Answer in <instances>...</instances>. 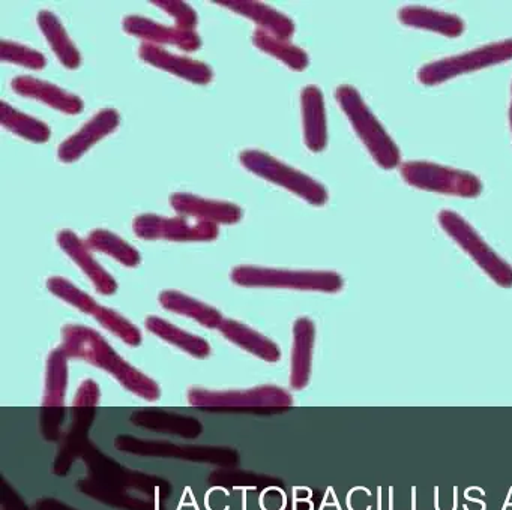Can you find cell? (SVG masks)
I'll list each match as a JSON object with an SVG mask.
<instances>
[{
	"label": "cell",
	"mask_w": 512,
	"mask_h": 510,
	"mask_svg": "<svg viewBox=\"0 0 512 510\" xmlns=\"http://www.w3.org/2000/svg\"><path fill=\"white\" fill-rule=\"evenodd\" d=\"M61 347L64 348L68 357L85 360L109 372L134 395L146 401L160 399L161 390L157 381L134 368L121 354L116 353L115 348L97 330L80 326V324H68L62 330Z\"/></svg>",
	"instance_id": "obj_1"
},
{
	"label": "cell",
	"mask_w": 512,
	"mask_h": 510,
	"mask_svg": "<svg viewBox=\"0 0 512 510\" xmlns=\"http://www.w3.org/2000/svg\"><path fill=\"white\" fill-rule=\"evenodd\" d=\"M335 99L374 161L385 170H392L400 165V149L374 116L373 111L365 104L358 89L349 84L338 86L335 89Z\"/></svg>",
	"instance_id": "obj_2"
},
{
	"label": "cell",
	"mask_w": 512,
	"mask_h": 510,
	"mask_svg": "<svg viewBox=\"0 0 512 510\" xmlns=\"http://www.w3.org/2000/svg\"><path fill=\"white\" fill-rule=\"evenodd\" d=\"M188 402L193 407L215 411H254L275 413L292 407L293 398L277 386H257L245 390H208L193 387L188 390Z\"/></svg>",
	"instance_id": "obj_3"
},
{
	"label": "cell",
	"mask_w": 512,
	"mask_h": 510,
	"mask_svg": "<svg viewBox=\"0 0 512 510\" xmlns=\"http://www.w3.org/2000/svg\"><path fill=\"white\" fill-rule=\"evenodd\" d=\"M232 281L241 287L289 288V290L338 293L343 290L341 275L328 270H286L260 266H236Z\"/></svg>",
	"instance_id": "obj_4"
},
{
	"label": "cell",
	"mask_w": 512,
	"mask_h": 510,
	"mask_svg": "<svg viewBox=\"0 0 512 510\" xmlns=\"http://www.w3.org/2000/svg\"><path fill=\"white\" fill-rule=\"evenodd\" d=\"M239 161L250 173L293 192L313 206H325L328 203V189L322 183L304 171L290 167L271 153L259 149H245L239 153Z\"/></svg>",
	"instance_id": "obj_5"
},
{
	"label": "cell",
	"mask_w": 512,
	"mask_h": 510,
	"mask_svg": "<svg viewBox=\"0 0 512 510\" xmlns=\"http://www.w3.org/2000/svg\"><path fill=\"white\" fill-rule=\"evenodd\" d=\"M439 224L451 239L496 282L500 287H512V266L506 263L491 246L479 236L478 231L458 213L442 210Z\"/></svg>",
	"instance_id": "obj_6"
},
{
	"label": "cell",
	"mask_w": 512,
	"mask_h": 510,
	"mask_svg": "<svg viewBox=\"0 0 512 510\" xmlns=\"http://www.w3.org/2000/svg\"><path fill=\"white\" fill-rule=\"evenodd\" d=\"M509 60H512V39H503V41L493 42V44L482 45L476 50L427 63L419 69L416 77L424 86H436V84L445 83L458 75L469 74V72L479 71L488 66L500 65Z\"/></svg>",
	"instance_id": "obj_7"
},
{
	"label": "cell",
	"mask_w": 512,
	"mask_h": 510,
	"mask_svg": "<svg viewBox=\"0 0 512 510\" xmlns=\"http://www.w3.org/2000/svg\"><path fill=\"white\" fill-rule=\"evenodd\" d=\"M83 461L88 465L89 479L100 485L113 489H137L154 497L164 498L172 492V486L167 480L149 474L130 470L110 456L104 455L97 446L89 444L83 453Z\"/></svg>",
	"instance_id": "obj_8"
},
{
	"label": "cell",
	"mask_w": 512,
	"mask_h": 510,
	"mask_svg": "<svg viewBox=\"0 0 512 510\" xmlns=\"http://www.w3.org/2000/svg\"><path fill=\"white\" fill-rule=\"evenodd\" d=\"M401 176L413 188L454 197L475 198L482 192V183L469 171L455 170L428 161L404 162Z\"/></svg>",
	"instance_id": "obj_9"
},
{
	"label": "cell",
	"mask_w": 512,
	"mask_h": 510,
	"mask_svg": "<svg viewBox=\"0 0 512 510\" xmlns=\"http://www.w3.org/2000/svg\"><path fill=\"white\" fill-rule=\"evenodd\" d=\"M116 449L125 453L140 456H157V458H176L184 461L208 462V464H238L239 453L226 446H188L164 440H143L134 435H118L115 440Z\"/></svg>",
	"instance_id": "obj_10"
},
{
	"label": "cell",
	"mask_w": 512,
	"mask_h": 510,
	"mask_svg": "<svg viewBox=\"0 0 512 510\" xmlns=\"http://www.w3.org/2000/svg\"><path fill=\"white\" fill-rule=\"evenodd\" d=\"M133 230L139 239L169 240V242H212L220 234L214 222L199 219L167 218V216L143 213L133 222Z\"/></svg>",
	"instance_id": "obj_11"
},
{
	"label": "cell",
	"mask_w": 512,
	"mask_h": 510,
	"mask_svg": "<svg viewBox=\"0 0 512 510\" xmlns=\"http://www.w3.org/2000/svg\"><path fill=\"white\" fill-rule=\"evenodd\" d=\"M122 27L128 35L142 39L143 44L157 45V47L172 45V47L188 51V53L202 47V38L196 30L166 26V24L157 23V21L142 17V15H127Z\"/></svg>",
	"instance_id": "obj_12"
},
{
	"label": "cell",
	"mask_w": 512,
	"mask_h": 510,
	"mask_svg": "<svg viewBox=\"0 0 512 510\" xmlns=\"http://www.w3.org/2000/svg\"><path fill=\"white\" fill-rule=\"evenodd\" d=\"M121 125V114L115 108H103L85 123L76 134L59 144L58 158L65 164L79 161L98 141L113 134Z\"/></svg>",
	"instance_id": "obj_13"
},
{
	"label": "cell",
	"mask_w": 512,
	"mask_h": 510,
	"mask_svg": "<svg viewBox=\"0 0 512 510\" xmlns=\"http://www.w3.org/2000/svg\"><path fill=\"white\" fill-rule=\"evenodd\" d=\"M173 209L185 218L199 221L214 222V224H238L244 218L241 206L229 201L209 200L188 192H175L170 198Z\"/></svg>",
	"instance_id": "obj_14"
},
{
	"label": "cell",
	"mask_w": 512,
	"mask_h": 510,
	"mask_svg": "<svg viewBox=\"0 0 512 510\" xmlns=\"http://www.w3.org/2000/svg\"><path fill=\"white\" fill-rule=\"evenodd\" d=\"M56 242L61 246L62 251L91 279L98 293L110 296L118 291L116 279L98 263L97 258L92 255L91 246L85 240L80 239L77 233H74L73 230H61L56 236Z\"/></svg>",
	"instance_id": "obj_15"
},
{
	"label": "cell",
	"mask_w": 512,
	"mask_h": 510,
	"mask_svg": "<svg viewBox=\"0 0 512 510\" xmlns=\"http://www.w3.org/2000/svg\"><path fill=\"white\" fill-rule=\"evenodd\" d=\"M139 56L143 62L170 72L182 80L190 81L194 84H209L214 78V71L208 63L200 60L191 59V57L178 56L170 53L166 48L157 47V45L142 44L139 48Z\"/></svg>",
	"instance_id": "obj_16"
},
{
	"label": "cell",
	"mask_w": 512,
	"mask_h": 510,
	"mask_svg": "<svg viewBox=\"0 0 512 510\" xmlns=\"http://www.w3.org/2000/svg\"><path fill=\"white\" fill-rule=\"evenodd\" d=\"M215 5L224 6L248 20L257 24V29L265 30L269 35L281 39V41H290L295 35V21L289 15L283 14L278 9L266 5L262 2H253V0H218Z\"/></svg>",
	"instance_id": "obj_17"
},
{
	"label": "cell",
	"mask_w": 512,
	"mask_h": 510,
	"mask_svg": "<svg viewBox=\"0 0 512 510\" xmlns=\"http://www.w3.org/2000/svg\"><path fill=\"white\" fill-rule=\"evenodd\" d=\"M11 87L17 95L43 102L61 113L79 114L85 108V102L80 96L31 75H19L11 81Z\"/></svg>",
	"instance_id": "obj_18"
},
{
	"label": "cell",
	"mask_w": 512,
	"mask_h": 510,
	"mask_svg": "<svg viewBox=\"0 0 512 510\" xmlns=\"http://www.w3.org/2000/svg\"><path fill=\"white\" fill-rule=\"evenodd\" d=\"M130 420L139 428L178 435L182 438H197L203 432V425L196 417L185 416L164 408H140L131 414Z\"/></svg>",
	"instance_id": "obj_19"
},
{
	"label": "cell",
	"mask_w": 512,
	"mask_h": 510,
	"mask_svg": "<svg viewBox=\"0 0 512 510\" xmlns=\"http://www.w3.org/2000/svg\"><path fill=\"white\" fill-rule=\"evenodd\" d=\"M302 126L305 146L311 152H322L328 146L325 99L316 84H308L301 93Z\"/></svg>",
	"instance_id": "obj_20"
},
{
	"label": "cell",
	"mask_w": 512,
	"mask_h": 510,
	"mask_svg": "<svg viewBox=\"0 0 512 510\" xmlns=\"http://www.w3.org/2000/svg\"><path fill=\"white\" fill-rule=\"evenodd\" d=\"M97 417L95 408H74L73 423L65 434L55 461V473L65 476L79 456H83L89 444V429Z\"/></svg>",
	"instance_id": "obj_21"
},
{
	"label": "cell",
	"mask_w": 512,
	"mask_h": 510,
	"mask_svg": "<svg viewBox=\"0 0 512 510\" xmlns=\"http://www.w3.org/2000/svg\"><path fill=\"white\" fill-rule=\"evenodd\" d=\"M314 341H316V326L313 321L308 317H299L293 324L292 369H290V384L293 389H305L310 381Z\"/></svg>",
	"instance_id": "obj_22"
},
{
	"label": "cell",
	"mask_w": 512,
	"mask_h": 510,
	"mask_svg": "<svg viewBox=\"0 0 512 510\" xmlns=\"http://www.w3.org/2000/svg\"><path fill=\"white\" fill-rule=\"evenodd\" d=\"M398 20L404 26L430 30V32L440 33L446 38H458L463 35L464 27H466L458 15L434 11V9L424 8V6L401 8L398 11Z\"/></svg>",
	"instance_id": "obj_23"
},
{
	"label": "cell",
	"mask_w": 512,
	"mask_h": 510,
	"mask_svg": "<svg viewBox=\"0 0 512 510\" xmlns=\"http://www.w3.org/2000/svg\"><path fill=\"white\" fill-rule=\"evenodd\" d=\"M218 330L227 341L244 348L245 351L265 360V362L274 363L281 359L280 347L272 339L251 329L247 324L239 323L232 318H224Z\"/></svg>",
	"instance_id": "obj_24"
},
{
	"label": "cell",
	"mask_w": 512,
	"mask_h": 510,
	"mask_svg": "<svg viewBox=\"0 0 512 510\" xmlns=\"http://www.w3.org/2000/svg\"><path fill=\"white\" fill-rule=\"evenodd\" d=\"M38 26L43 32L44 38L52 47L53 53L58 57L59 62L68 69H77L82 65V54L74 44L73 39L68 35L62 21L55 12L43 9L38 14Z\"/></svg>",
	"instance_id": "obj_25"
},
{
	"label": "cell",
	"mask_w": 512,
	"mask_h": 510,
	"mask_svg": "<svg viewBox=\"0 0 512 510\" xmlns=\"http://www.w3.org/2000/svg\"><path fill=\"white\" fill-rule=\"evenodd\" d=\"M158 300L167 311L193 318L208 329H220L221 323L224 321L223 314L217 308L206 305L205 302H200V300L178 290L161 291Z\"/></svg>",
	"instance_id": "obj_26"
},
{
	"label": "cell",
	"mask_w": 512,
	"mask_h": 510,
	"mask_svg": "<svg viewBox=\"0 0 512 510\" xmlns=\"http://www.w3.org/2000/svg\"><path fill=\"white\" fill-rule=\"evenodd\" d=\"M146 329L157 335L158 338L163 339V341L181 348L190 356L197 357V359H206L211 354V345L206 339L185 332V330L179 329L175 324L169 323V321L157 317V315H149L146 318Z\"/></svg>",
	"instance_id": "obj_27"
},
{
	"label": "cell",
	"mask_w": 512,
	"mask_h": 510,
	"mask_svg": "<svg viewBox=\"0 0 512 510\" xmlns=\"http://www.w3.org/2000/svg\"><path fill=\"white\" fill-rule=\"evenodd\" d=\"M68 387V354L58 347L47 359L43 407L64 408Z\"/></svg>",
	"instance_id": "obj_28"
},
{
	"label": "cell",
	"mask_w": 512,
	"mask_h": 510,
	"mask_svg": "<svg viewBox=\"0 0 512 510\" xmlns=\"http://www.w3.org/2000/svg\"><path fill=\"white\" fill-rule=\"evenodd\" d=\"M0 122L8 131L32 143H46L52 137V129L47 123L22 113L7 101L0 104Z\"/></svg>",
	"instance_id": "obj_29"
},
{
	"label": "cell",
	"mask_w": 512,
	"mask_h": 510,
	"mask_svg": "<svg viewBox=\"0 0 512 510\" xmlns=\"http://www.w3.org/2000/svg\"><path fill=\"white\" fill-rule=\"evenodd\" d=\"M253 44L263 53L277 57L293 71H305L310 65L307 51L302 50L298 45H293L290 41H281V39L269 35L265 30L256 29V32L253 33Z\"/></svg>",
	"instance_id": "obj_30"
},
{
	"label": "cell",
	"mask_w": 512,
	"mask_h": 510,
	"mask_svg": "<svg viewBox=\"0 0 512 510\" xmlns=\"http://www.w3.org/2000/svg\"><path fill=\"white\" fill-rule=\"evenodd\" d=\"M88 245L95 251L103 252V254L110 255L115 258L119 263L127 267H137L142 263V255L130 243L125 242L118 234L112 231L104 230V228H97L89 233Z\"/></svg>",
	"instance_id": "obj_31"
},
{
	"label": "cell",
	"mask_w": 512,
	"mask_h": 510,
	"mask_svg": "<svg viewBox=\"0 0 512 510\" xmlns=\"http://www.w3.org/2000/svg\"><path fill=\"white\" fill-rule=\"evenodd\" d=\"M79 489L103 503L110 504V506L119 507L125 510H155L154 504L151 501L142 500V498L133 497L128 494L124 489L107 488V486L100 485L94 480L85 479L80 480Z\"/></svg>",
	"instance_id": "obj_32"
},
{
	"label": "cell",
	"mask_w": 512,
	"mask_h": 510,
	"mask_svg": "<svg viewBox=\"0 0 512 510\" xmlns=\"http://www.w3.org/2000/svg\"><path fill=\"white\" fill-rule=\"evenodd\" d=\"M92 317H94L104 329L110 330L113 335L121 338L125 344L131 345V347H139V345L142 344L143 336L139 327L131 323L130 320H127L124 315L116 312L115 309L98 305Z\"/></svg>",
	"instance_id": "obj_33"
},
{
	"label": "cell",
	"mask_w": 512,
	"mask_h": 510,
	"mask_svg": "<svg viewBox=\"0 0 512 510\" xmlns=\"http://www.w3.org/2000/svg\"><path fill=\"white\" fill-rule=\"evenodd\" d=\"M47 288H49L50 293L55 294L56 297L64 300L68 305L79 309L83 314L94 315L95 309L100 305L94 297L89 296L88 293L80 290L77 285H74L68 279L62 278V276H52V278L47 279Z\"/></svg>",
	"instance_id": "obj_34"
},
{
	"label": "cell",
	"mask_w": 512,
	"mask_h": 510,
	"mask_svg": "<svg viewBox=\"0 0 512 510\" xmlns=\"http://www.w3.org/2000/svg\"><path fill=\"white\" fill-rule=\"evenodd\" d=\"M0 59L5 63H14V65L25 66V68L41 71L46 68L47 59L43 53H40L28 45L20 44L16 41L0 42Z\"/></svg>",
	"instance_id": "obj_35"
},
{
	"label": "cell",
	"mask_w": 512,
	"mask_h": 510,
	"mask_svg": "<svg viewBox=\"0 0 512 510\" xmlns=\"http://www.w3.org/2000/svg\"><path fill=\"white\" fill-rule=\"evenodd\" d=\"M152 3L163 9L166 14H169L175 20V26L179 29L196 30L197 24H199V15H197L193 6L185 2H179V0H155Z\"/></svg>",
	"instance_id": "obj_36"
},
{
	"label": "cell",
	"mask_w": 512,
	"mask_h": 510,
	"mask_svg": "<svg viewBox=\"0 0 512 510\" xmlns=\"http://www.w3.org/2000/svg\"><path fill=\"white\" fill-rule=\"evenodd\" d=\"M64 417V408L44 407L43 413H41V431L46 440L56 441L61 438Z\"/></svg>",
	"instance_id": "obj_37"
},
{
	"label": "cell",
	"mask_w": 512,
	"mask_h": 510,
	"mask_svg": "<svg viewBox=\"0 0 512 510\" xmlns=\"http://www.w3.org/2000/svg\"><path fill=\"white\" fill-rule=\"evenodd\" d=\"M101 390L97 381L85 380L74 396V408H95L100 404Z\"/></svg>",
	"instance_id": "obj_38"
},
{
	"label": "cell",
	"mask_w": 512,
	"mask_h": 510,
	"mask_svg": "<svg viewBox=\"0 0 512 510\" xmlns=\"http://www.w3.org/2000/svg\"><path fill=\"white\" fill-rule=\"evenodd\" d=\"M2 510H29L16 489L11 488L7 480H2Z\"/></svg>",
	"instance_id": "obj_39"
},
{
	"label": "cell",
	"mask_w": 512,
	"mask_h": 510,
	"mask_svg": "<svg viewBox=\"0 0 512 510\" xmlns=\"http://www.w3.org/2000/svg\"><path fill=\"white\" fill-rule=\"evenodd\" d=\"M35 510H76L56 498H41L35 503Z\"/></svg>",
	"instance_id": "obj_40"
},
{
	"label": "cell",
	"mask_w": 512,
	"mask_h": 510,
	"mask_svg": "<svg viewBox=\"0 0 512 510\" xmlns=\"http://www.w3.org/2000/svg\"><path fill=\"white\" fill-rule=\"evenodd\" d=\"M509 122H511V128H512V101H511V107H509Z\"/></svg>",
	"instance_id": "obj_41"
}]
</instances>
